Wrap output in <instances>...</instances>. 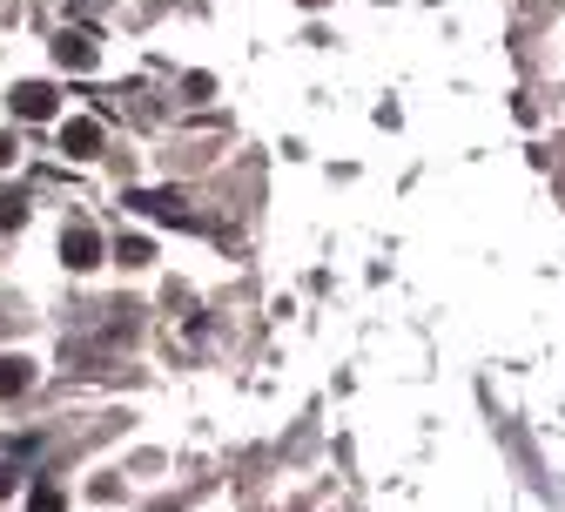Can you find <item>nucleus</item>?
Instances as JSON below:
<instances>
[{"label": "nucleus", "instance_id": "f257e3e1", "mask_svg": "<svg viewBox=\"0 0 565 512\" xmlns=\"http://www.w3.org/2000/svg\"><path fill=\"white\" fill-rule=\"evenodd\" d=\"M61 263H68V270H95V263H101V236H95L88 223H68V229H61Z\"/></svg>", "mask_w": 565, "mask_h": 512}, {"label": "nucleus", "instance_id": "f03ea898", "mask_svg": "<svg viewBox=\"0 0 565 512\" xmlns=\"http://www.w3.org/2000/svg\"><path fill=\"white\" fill-rule=\"evenodd\" d=\"M8 102H14L21 122H48V115H55V88H48V82H21Z\"/></svg>", "mask_w": 565, "mask_h": 512}, {"label": "nucleus", "instance_id": "7ed1b4c3", "mask_svg": "<svg viewBox=\"0 0 565 512\" xmlns=\"http://www.w3.org/2000/svg\"><path fill=\"white\" fill-rule=\"evenodd\" d=\"M61 148L74 155V163H88V155H101V122H88V115H74V122L61 129Z\"/></svg>", "mask_w": 565, "mask_h": 512}, {"label": "nucleus", "instance_id": "20e7f679", "mask_svg": "<svg viewBox=\"0 0 565 512\" xmlns=\"http://www.w3.org/2000/svg\"><path fill=\"white\" fill-rule=\"evenodd\" d=\"M129 203H135V210H148V216H161V223H195L182 195H161V189H135Z\"/></svg>", "mask_w": 565, "mask_h": 512}, {"label": "nucleus", "instance_id": "39448f33", "mask_svg": "<svg viewBox=\"0 0 565 512\" xmlns=\"http://www.w3.org/2000/svg\"><path fill=\"white\" fill-rule=\"evenodd\" d=\"M55 61H61V68H74V74H81V68H95V34H81V27H74V34H61V41H55Z\"/></svg>", "mask_w": 565, "mask_h": 512}, {"label": "nucleus", "instance_id": "423d86ee", "mask_svg": "<svg viewBox=\"0 0 565 512\" xmlns=\"http://www.w3.org/2000/svg\"><path fill=\"white\" fill-rule=\"evenodd\" d=\"M115 257H121V270H148L155 263V243H148V236H121Z\"/></svg>", "mask_w": 565, "mask_h": 512}, {"label": "nucleus", "instance_id": "0eeeda50", "mask_svg": "<svg viewBox=\"0 0 565 512\" xmlns=\"http://www.w3.org/2000/svg\"><path fill=\"white\" fill-rule=\"evenodd\" d=\"M34 384V365L27 358H0V398H14V391Z\"/></svg>", "mask_w": 565, "mask_h": 512}, {"label": "nucleus", "instance_id": "6e6552de", "mask_svg": "<svg viewBox=\"0 0 565 512\" xmlns=\"http://www.w3.org/2000/svg\"><path fill=\"white\" fill-rule=\"evenodd\" d=\"M27 512H68V499H61L55 486H34V492H27Z\"/></svg>", "mask_w": 565, "mask_h": 512}, {"label": "nucleus", "instance_id": "1a4fd4ad", "mask_svg": "<svg viewBox=\"0 0 565 512\" xmlns=\"http://www.w3.org/2000/svg\"><path fill=\"white\" fill-rule=\"evenodd\" d=\"M27 223V203L21 195H0V229H21Z\"/></svg>", "mask_w": 565, "mask_h": 512}, {"label": "nucleus", "instance_id": "9d476101", "mask_svg": "<svg viewBox=\"0 0 565 512\" xmlns=\"http://www.w3.org/2000/svg\"><path fill=\"white\" fill-rule=\"evenodd\" d=\"M14 163V135H0V169H8Z\"/></svg>", "mask_w": 565, "mask_h": 512}, {"label": "nucleus", "instance_id": "9b49d317", "mask_svg": "<svg viewBox=\"0 0 565 512\" xmlns=\"http://www.w3.org/2000/svg\"><path fill=\"white\" fill-rule=\"evenodd\" d=\"M14 492V465H0V499H8Z\"/></svg>", "mask_w": 565, "mask_h": 512}]
</instances>
